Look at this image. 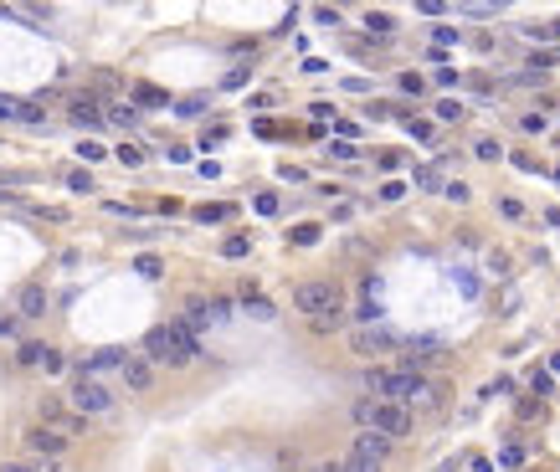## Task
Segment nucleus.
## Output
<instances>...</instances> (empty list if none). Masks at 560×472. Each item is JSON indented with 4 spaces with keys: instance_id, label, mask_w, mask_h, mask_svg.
Returning <instances> with one entry per match:
<instances>
[{
    "instance_id": "ea45409f",
    "label": "nucleus",
    "mask_w": 560,
    "mask_h": 472,
    "mask_svg": "<svg viewBox=\"0 0 560 472\" xmlns=\"http://www.w3.org/2000/svg\"><path fill=\"white\" fill-rule=\"evenodd\" d=\"M0 472H36L31 462H0Z\"/></svg>"
},
{
    "instance_id": "a19ab883",
    "label": "nucleus",
    "mask_w": 560,
    "mask_h": 472,
    "mask_svg": "<svg viewBox=\"0 0 560 472\" xmlns=\"http://www.w3.org/2000/svg\"><path fill=\"white\" fill-rule=\"evenodd\" d=\"M0 206H21V196L16 190H0Z\"/></svg>"
},
{
    "instance_id": "58836bf2",
    "label": "nucleus",
    "mask_w": 560,
    "mask_h": 472,
    "mask_svg": "<svg viewBox=\"0 0 560 472\" xmlns=\"http://www.w3.org/2000/svg\"><path fill=\"white\" fill-rule=\"evenodd\" d=\"M329 154H335V159H355V144H344V139H339V144H329Z\"/></svg>"
},
{
    "instance_id": "aec40b11",
    "label": "nucleus",
    "mask_w": 560,
    "mask_h": 472,
    "mask_svg": "<svg viewBox=\"0 0 560 472\" xmlns=\"http://www.w3.org/2000/svg\"><path fill=\"white\" fill-rule=\"evenodd\" d=\"M288 241H293V246H314V241H319V226H314V221H304V226H293V236H288Z\"/></svg>"
},
{
    "instance_id": "39448f33",
    "label": "nucleus",
    "mask_w": 560,
    "mask_h": 472,
    "mask_svg": "<svg viewBox=\"0 0 560 472\" xmlns=\"http://www.w3.org/2000/svg\"><path fill=\"white\" fill-rule=\"evenodd\" d=\"M26 447H31V452H41L47 462H57V457L67 452V432H57V426H31V432H26Z\"/></svg>"
},
{
    "instance_id": "393cba45",
    "label": "nucleus",
    "mask_w": 560,
    "mask_h": 472,
    "mask_svg": "<svg viewBox=\"0 0 560 472\" xmlns=\"http://www.w3.org/2000/svg\"><path fill=\"white\" fill-rule=\"evenodd\" d=\"M365 26H370V31H381V36H391V31H396V21H391V16H381V10H370V16H365Z\"/></svg>"
},
{
    "instance_id": "a878e982",
    "label": "nucleus",
    "mask_w": 560,
    "mask_h": 472,
    "mask_svg": "<svg viewBox=\"0 0 560 472\" xmlns=\"http://www.w3.org/2000/svg\"><path fill=\"white\" fill-rule=\"evenodd\" d=\"M67 190H78V196H88V190H93V175H88V169H72V175H67Z\"/></svg>"
},
{
    "instance_id": "2eb2a0df",
    "label": "nucleus",
    "mask_w": 560,
    "mask_h": 472,
    "mask_svg": "<svg viewBox=\"0 0 560 472\" xmlns=\"http://www.w3.org/2000/svg\"><path fill=\"white\" fill-rule=\"evenodd\" d=\"M242 308H247V314H252V318H273V314H278V308L267 303V298L257 293V287H242Z\"/></svg>"
},
{
    "instance_id": "e433bc0d",
    "label": "nucleus",
    "mask_w": 560,
    "mask_h": 472,
    "mask_svg": "<svg viewBox=\"0 0 560 472\" xmlns=\"http://www.w3.org/2000/svg\"><path fill=\"white\" fill-rule=\"evenodd\" d=\"M432 36H437V47H452V41H458V31H452V26H437Z\"/></svg>"
},
{
    "instance_id": "20e7f679",
    "label": "nucleus",
    "mask_w": 560,
    "mask_h": 472,
    "mask_svg": "<svg viewBox=\"0 0 560 472\" xmlns=\"http://www.w3.org/2000/svg\"><path fill=\"white\" fill-rule=\"evenodd\" d=\"M350 349L355 354H391V349H401V339L391 334L385 324H360V329H350Z\"/></svg>"
},
{
    "instance_id": "b1692460",
    "label": "nucleus",
    "mask_w": 560,
    "mask_h": 472,
    "mask_svg": "<svg viewBox=\"0 0 560 472\" xmlns=\"http://www.w3.org/2000/svg\"><path fill=\"white\" fill-rule=\"evenodd\" d=\"M113 159H118V165H128V169H134V165H144V154H139L134 144H118V149H113Z\"/></svg>"
},
{
    "instance_id": "2f4dec72",
    "label": "nucleus",
    "mask_w": 560,
    "mask_h": 472,
    "mask_svg": "<svg viewBox=\"0 0 560 472\" xmlns=\"http://www.w3.org/2000/svg\"><path fill=\"white\" fill-rule=\"evenodd\" d=\"M252 206H257V211H262V216H273V211H278V196H273V190H262V196H257V200H252Z\"/></svg>"
},
{
    "instance_id": "0eeeda50",
    "label": "nucleus",
    "mask_w": 560,
    "mask_h": 472,
    "mask_svg": "<svg viewBox=\"0 0 560 472\" xmlns=\"http://www.w3.org/2000/svg\"><path fill=\"white\" fill-rule=\"evenodd\" d=\"M144 359L149 364H180V349L170 339V329H149L144 334Z\"/></svg>"
},
{
    "instance_id": "c9c22d12",
    "label": "nucleus",
    "mask_w": 560,
    "mask_h": 472,
    "mask_svg": "<svg viewBox=\"0 0 560 472\" xmlns=\"http://www.w3.org/2000/svg\"><path fill=\"white\" fill-rule=\"evenodd\" d=\"M519 416H524V421H535V416H540V395H530V401H519Z\"/></svg>"
},
{
    "instance_id": "f257e3e1",
    "label": "nucleus",
    "mask_w": 560,
    "mask_h": 472,
    "mask_svg": "<svg viewBox=\"0 0 560 472\" xmlns=\"http://www.w3.org/2000/svg\"><path fill=\"white\" fill-rule=\"evenodd\" d=\"M355 421H360V432H385L396 442V436L412 432V405L401 401H375V395H365V401H355Z\"/></svg>"
},
{
    "instance_id": "4c0bfd02",
    "label": "nucleus",
    "mask_w": 560,
    "mask_h": 472,
    "mask_svg": "<svg viewBox=\"0 0 560 472\" xmlns=\"http://www.w3.org/2000/svg\"><path fill=\"white\" fill-rule=\"evenodd\" d=\"M196 216H201V221H221V216H226V206H201Z\"/></svg>"
},
{
    "instance_id": "bb28decb",
    "label": "nucleus",
    "mask_w": 560,
    "mask_h": 472,
    "mask_svg": "<svg viewBox=\"0 0 560 472\" xmlns=\"http://www.w3.org/2000/svg\"><path fill=\"white\" fill-rule=\"evenodd\" d=\"M437 118H443V123H458V118H462V103L443 98V103H437Z\"/></svg>"
},
{
    "instance_id": "c756f323",
    "label": "nucleus",
    "mask_w": 560,
    "mask_h": 472,
    "mask_svg": "<svg viewBox=\"0 0 560 472\" xmlns=\"http://www.w3.org/2000/svg\"><path fill=\"white\" fill-rule=\"evenodd\" d=\"M134 98L149 103V108H159V103H165V93H159V88H134Z\"/></svg>"
},
{
    "instance_id": "f8f14e48",
    "label": "nucleus",
    "mask_w": 560,
    "mask_h": 472,
    "mask_svg": "<svg viewBox=\"0 0 560 472\" xmlns=\"http://www.w3.org/2000/svg\"><path fill=\"white\" fill-rule=\"evenodd\" d=\"M0 118H16V123H41V103H31V98H5L0 93Z\"/></svg>"
},
{
    "instance_id": "1a4fd4ad",
    "label": "nucleus",
    "mask_w": 560,
    "mask_h": 472,
    "mask_svg": "<svg viewBox=\"0 0 560 472\" xmlns=\"http://www.w3.org/2000/svg\"><path fill=\"white\" fill-rule=\"evenodd\" d=\"M124 364H128V349H98L93 359H82L78 370H82V380H98L103 370H124Z\"/></svg>"
},
{
    "instance_id": "9b49d317",
    "label": "nucleus",
    "mask_w": 560,
    "mask_h": 472,
    "mask_svg": "<svg viewBox=\"0 0 560 472\" xmlns=\"http://www.w3.org/2000/svg\"><path fill=\"white\" fill-rule=\"evenodd\" d=\"M350 452H360V457H370V462L385 467V457H391V436H385V432H360Z\"/></svg>"
},
{
    "instance_id": "6ab92c4d",
    "label": "nucleus",
    "mask_w": 560,
    "mask_h": 472,
    "mask_svg": "<svg viewBox=\"0 0 560 472\" xmlns=\"http://www.w3.org/2000/svg\"><path fill=\"white\" fill-rule=\"evenodd\" d=\"M175 113H180V118H196V113H206V98H201V93H190V98H180V103H175Z\"/></svg>"
},
{
    "instance_id": "4be33fe9",
    "label": "nucleus",
    "mask_w": 560,
    "mask_h": 472,
    "mask_svg": "<svg viewBox=\"0 0 560 472\" xmlns=\"http://www.w3.org/2000/svg\"><path fill=\"white\" fill-rule=\"evenodd\" d=\"M41 370H47V375H62V370H67V359H62V349H52V344H47V354H41Z\"/></svg>"
},
{
    "instance_id": "423d86ee",
    "label": "nucleus",
    "mask_w": 560,
    "mask_h": 472,
    "mask_svg": "<svg viewBox=\"0 0 560 472\" xmlns=\"http://www.w3.org/2000/svg\"><path fill=\"white\" fill-rule=\"evenodd\" d=\"M72 405H78L82 416H98V411H109V405H113V395L103 390L98 380H78V385H72Z\"/></svg>"
},
{
    "instance_id": "9d476101",
    "label": "nucleus",
    "mask_w": 560,
    "mask_h": 472,
    "mask_svg": "<svg viewBox=\"0 0 560 472\" xmlns=\"http://www.w3.org/2000/svg\"><path fill=\"white\" fill-rule=\"evenodd\" d=\"M124 385H128L134 395H144L149 385H155V364H149L144 354H128V364H124Z\"/></svg>"
},
{
    "instance_id": "72a5a7b5",
    "label": "nucleus",
    "mask_w": 560,
    "mask_h": 472,
    "mask_svg": "<svg viewBox=\"0 0 560 472\" xmlns=\"http://www.w3.org/2000/svg\"><path fill=\"white\" fill-rule=\"evenodd\" d=\"M406 134H412V139H432V123H422V118H412V123H406Z\"/></svg>"
},
{
    "instance_id": "f03ea898",
    "label": "nucleus",
    "mask_w": 560,
    "mask_h": 472,
    "mask_svg": "<svg viewBox=\"0 0 560 472\" xmlns=\"http://www.w3.org/2000/svg\"><path fill=\"white\" fill-rule=\"evenodd\" d=\"M293 308L309 318H324V314H344V293L339 283H329V277H309V283L293 287Z\"/></svg>"
},
{
    "instance_id": "f704fd0d",
    "label": "nucleus",
    "mask_w": 560,
    "mask_h": 472,
    "mask_svg": "<svg viewBox=\"0 0 560 472\" xmlns=\"http://www.w3.org/2000/svg\"><path fill=\"white\" fill-rule=\"evenodd\" d=\"M41 421H62V401H41Z\"/></svg>"
},
{
    "instance_id": "412c9836",
    "label": "nucleus",
    "mask_w": 560,
    "mask_h": 472,
    "mask_svg": "<svg viewBox=\"0 0 560 472\" xmlns=\"http://www.w3.org/2000/svg\"><path fill=\"white\" fill-rule=\"evenodd\" d=\"M41 354H47V344H31V339H26V344L16 349V359H21V364H36V370H41Z\"/></svg>"
},
{
    "instance_id": "6e6552de",
    "label": "nucleus",
    "mask_w": 560,
    "mask_h": 472,
    "mask_svg": "<svg viewBox=\"0 0 560 472\" xmlns=\"http://www.w3.org/2000/svg\"><path fill=\"white\" fill-rule=\"evenodd\" d=\"M170 339H175V349H180V364H196L201 359V344H196V329L186 324V318H170Z\"/></svg>"
},
{
    "instance_id": "5701e85b",
    "label": "nucleus",
    "mask_w": 560,
    "mask_h": 472,
    "mask_svg": "<svg viewBox=\"0 0 560 472\" xmlns=\"http://www.w3.org/2000/svg\"><path fill=\"white\" fill-rule=\"evenodd\" d=\"M344 472H381V462H370V457L350 452V457H344Z\"/></svg>"
},
{
    "instance_id": "4468645a",
    "label": "nucleus",
    "mask_w": 560,
    "mask_h": 472,
    "mask_svg": "<svg viewBox=\"0 0 560 472\" xmlns=\"http://www.w3.org/2000/svg\"><path fill=\"white\" fill-rule=\"evenodd\" d=\"M47 303H52V298H47V287H41V283H26V287H21V318H41V314H47Z\"/></svg>"
},
{
    "instance_id": "dca6fc26",
    "label": "nucleus",
    "mask_w": 560,
    "mask_h": 472,
    "mask_svg": "<svg viewBox=\"0 0 560 472\" xmlns=\"http://www.w3.org/2000/svg\"><path fill=\"white\" fill-rule=\"evenodd\" d=\"M134 272L149 277V283H159V277H165V262H159L155 252H144V257H134Z\"/></svg>"
},
{
    "instance_id": "cd10ccee",
    "label": "nucleus",
    "mask_w": 560,
    "mask_h": 472,
    "mask_svg": "<svg viewBox=\"0 0 560 472\" xmlns=\"http://www.w3.org/2000/svg\"><path fill=\"white\" fill-rule=\"evenodd\" d=\"M221 252H226V257H247V252H252V241H247V236H226Z\"/></svg>"
},
{
    "instance_id": "a211bd4d",
    "label": "nucleus",
    "mask_w": 560,
    "mask_h": 472,
    "mask_svg": "<svg viewBox=\"0 0 560 472\" xmlns=\"http://www.w3.org/2000/svg\"><path fill=\"white\" fill-rule=\"evenodd\" d=\"M309 329H314V334H335V329H344V314H324V318H309Z\"/></svg>"
},
{
    "instance_id": "473e14b6",
    "label": "nucleus",
    "mask_w": 560,
    "mask_h": 472,
    "mask_svg": "<svg viewBox=\"0 0 560 472\" xmlns=\"http://www.w3.org/2000/svg\"><path fill=\"white\" fill-rule=\"evenodd\" d=\"M499 462H504V467H519V462H524V447H504Z\"/></svg>"
},
{
    "instance_id": "ddd939ff",
    "label": "nucleus",
    "mask_w": 560,
    "mask_h": 472,
    "mask_svg": "<svg viewBox=\"0 0 560 472\" xmlns=\"http://www.w3.org/2000/svg\"><path fill=\"white\" fill-rule=\"evenodd\" d=\"M67 118H72L78 128H98V123H103V103H98V98H82V93H78V98L67 103Z\"/></svg>"
},
{
    "instance_id": "f3484780",
    "label": "nucleus",
    "mask_w": 560,
    "mask_h": 472,
    "mask_svg": "<svg viewBox=\"0 0 560 472\" xmlns=\"http://www.w3.org/2000/svg\"><path fill=\"white\" fill-rule=\"evenodd\" d=\"M113 123H124V128H134L139 123V103H118V108H109Z\"/></svg>"
},
{
    "instance_id": "7c9ffc66",
    "label": "nucleus",
    "mask_w": 560,
    "mask_h": 472,
    "mask_svg": "<svg viewBox=\"0 0 560 472\" xmlns=\"http://www.w3.org/2000/svg\"><path fill=\"white\" fill-rule=\"evenodd\" d=\"M473 154H478V159H499V144H493V139H478V144H473Z\"/></svg>"
},
{
    "instance_id": "c85d7f7f",
    "label": "nucleus",
    "mask_w": 560,
    "mask_h": 472,
    "mask_svg": "<svg viewBox=\"0 0 560 472\" xmlns=\"http://www.w3.org/2000/svg\"><path fill=\"white\" fill-rule=\"evenodd\" d=\"M0 339H21V318L16 314H0Z\"/></svg>"
},
{
    "instance_id": "7ed1b4c3",
    "label": "nucleus",
    "mask_w": 560,
    "mask_h": 472,
    "mask_svg": "<svg viewBox=\"0 0 560 472\" xmlns=\"http://www.w3.org/2000/svg\"><path fill=\"white\" fill-rule=\"evenodd\" d=\"M180 318H186L190 329H211V324H226V318H232V303H226V298H201V293H190L186 298V308H180Z\"/></svg>"
},
{
    "instance_id": "79ce46f5",
    "label": "nucleus",
    "mask_w": 560,
    "mask_h": 472,
    "mask_svg": "<svg viewBox=\"0 0 560 472\" xmlns=\"http://www.w3.org/2000/svg\"><path fill=\"white\" fill-rule=\"evenodd\" d=\"M319 472H344V462H324V467H319Z\"/></svg>"
}]
</instances>
